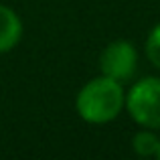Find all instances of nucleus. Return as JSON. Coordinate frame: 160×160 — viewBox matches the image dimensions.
Wrapping results in <instances>:
<instances>
[{
	"instance_id": "f257e3e1",
	"label": "nucleus",
	"mask_w": 160,
	"mask_h": 160,
	"mask_svg": "<svg viewBox=\"0 0 160 160\" xmlns=\"http://www.w3.org/2000/svg\"><path fill=\"white\" fill-rule=\"evenodd\" d=\"M126 108V87L124 83L112 77L99 75L93 77L75 95V112L87 124H109Z\"/></svg>"
},
{
	"instance_id": "f03ea898",
	"label": "nucleus",
	"mask_w": 160,
	"mask_h": 160,
	"mask_svg": "<svg viewBox=\"0 0 160 160\" xmlns=\"http://www.w3.org/2000/svg\"><path fill=\"white\" fill-rule=\"evenodd\" d=\"M126 112L140 128L160 130V77H144L126 91Z\"/></svg>"
},
{
	"instance_id": "7ed1b4c3",
	"label": "nucleus",
	"mask_w": 160,
	"mask_h": 160,
	"mask_svg": "<svg viewBox=\"0 0 160 160\" xmlns=\"http://www.w3.org/2000/svg\"><path fill=\"white\" fill-rule=\"evenodd\" d=\"M99 71L106 77H112L120 83H128L138 71V49L126 39L112 41L103 47L99 55Z\"/></svg>"
},
{
	"instance_id": "20e7f679",
	"label": "nucleus",
	"mask_w": 160,
	"mask_h": 160,
	"mask_svg": "<svg viewBox=\"0 0 160 160\" xmlns=\"http://www.w3.org/2000/svg\"><path fill=\"white\" fill-rule=\"evenodd\" d=\"M22 39V20L14 8L0 4V55L10 53Z\"/></svg>"
},
{
	"instance_id": "39448f33",
	"label": "nucleus",
	"mask_w": 160,
	"mask_h": 160,
	"mask_svg": "<svg viewBox=\"0 0 160 160\" xmlns=\"http://www.w3.org/2000/svg\"><path fill=\"white\" fill-rule=\"evenodd\" d=\"M158 146H160V138H158L156 130L142 128V130H138V132L134 134V138H132V150L140 158H152V156H156Z\"/></svg>"
},
{
	"instance_id": "423d86ee",
	"label": "nucleus",
	"mask_w": 160,
	"mask_h": 160,
	"mask_svg": "<svg viewBox=\"0 0 160 160\" xmlns=\"http://www.w3.org/2000/svg\"><path fill=\"white\" fill-rule=\"evenodd\" d=\"M144 53H146V59H148L156 69H160V22L154 24L152 31L146 37Z\"/></svg>"
},
{
	"instance_id": "0eeeda50",
	"label": "nucleus",
	"mask_w": 160,
	"mask_h": 160,
	"mask_svg": "<svg viewBox=\"0 0 160 160\" xmlns=\"http://www.w3.org/2000/svg\"><path fill=\"white\" fill-rule=\"evenodd\" d=\"M156 158L160 160V146H158V152H156Z\"/></svg>"
}]
</instances>
